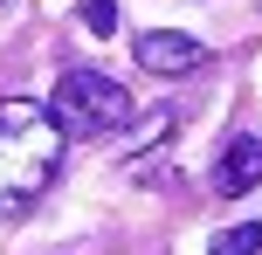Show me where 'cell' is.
<instances>
[{
    "label": "cell",
    "mask_w": 262,
    "mask_h": 255,
    "mask_svg": "<svg viewBox=\"0 0 262 255\" xmlns=\"http://www.w3.org/2000/svg\"><path fill=\"white\" fill-rule=\"evenodd\" d=\"M69 131L55 124L49 104L35 97H7L0 104V214H21L49 193V179L62 173Z\"/></svg>",
    "instance_id": "cell-1"
},
{
    "label": "cell",
    "mask_w": 262,
    "mask_h": 255,
    "mask_svg": "<svg viewBox=\"0 0 262 255\" xmlns=\"http://www.w3.org/2000/svg\"><path fill=\"white\" fill-rule=\"evenodd\" d=\"M55 124H62L69 138H104V131H124L131 124V90L118 76H104V69H69L62 83H55Z\"/></svg>",
    "instance_id": "cell-2"
},
{
    "label": "cell",
    "mask_w": 262,
    "mask_h": 255,
    "mask_svg": "<svg viewBox=\"0 0 262 255\" xmlns=\"http://www.w3.org/2000/svg\"><path fill=\"white\" fill-rule=\"evenodd\" d=\"M131 55H138V69H152V76H193V69H207V49H200L193 35H180V28H145V35L131 41Z\"/></svg>",
    "instance_id": "cell-3"
},
{
    "label": "cell",
    "mask_w": 262,
    "mask_h": 255,
    "mask_svg": "<svg viewBox=\"0 0 262 255\" xmlns=\"http://www.w3.org/2000/svg\"><path fill=\"white\" fill-rule=\"evenodd\" d=\"M262 179V138H228V152L221 159H214V193H221V200H235V193H249Z\"/></svg>",
    "instance_id": "cell-4"
},
{
    "label": "cell",
    "mask_w": 262,
    "mask_h": 255,
    "mask_svg": "<svg viewBox=\"0 0 262 255\" xmlns=\"http://www.w3.org/2000/svg\"><path fill=\"white\" fill-rule=\"evenodd\" d=\"M207 255H262V221H235L207 242Z\"/></svg>",
    "instance_id": "cell-5"
},
{
    "label": "cell",
    "mask_w": 262,
    "mask_h": 255,
    "mask_svg": "<svg viewBox=\"0 0 262 255\" xmlns=\"http://www.w3.org/2000/svg\"><path fill=\"white\" fill-rule=\"evenodd\" d=\"M83 28L90 35H111L118 28V0H83Z\"/></svg>",
    "instance_id": "cell-6"
}]
</instances>
